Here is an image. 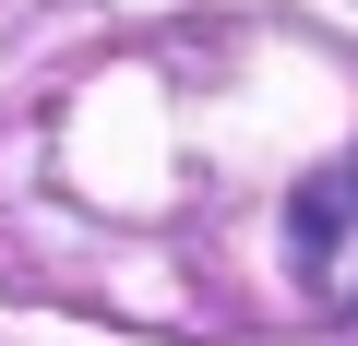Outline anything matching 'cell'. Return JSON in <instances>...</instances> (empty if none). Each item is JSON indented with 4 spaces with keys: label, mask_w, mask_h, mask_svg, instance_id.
<instances>
[{
    "label": "cell",
    "mask_w": 358,
    "mask_h": 346,
    "mask_svg": "<svg viewBox=\"0 0 358 346\" xmlns=\"http://www.w3.org/2000/svg\"><path fill=\"white\" fill-rule=\"evenodd\" d=\"M287 263L322 310H358V155H334L322 180H299L287 203Z\"/></svg>",
    "instance_id": "cell-1"
}]
</instances>
